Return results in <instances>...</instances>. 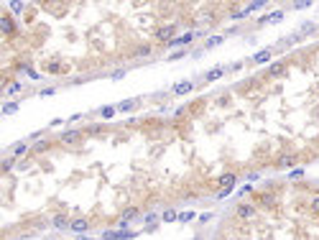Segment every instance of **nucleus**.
Segmentation results:
<instances>
[{
    "mask_svg": "<svg viewBox=\"0 0 319 240\" xmlns=\"http://www.w3.org/2000/svg\"><path fill=\"white\" fill-rule=\"evenodd\" d=\"M281 18H283V10H276L273 15H265V18H260V26H263V23H278Z\"/></svg>",
    "mask_w": 319,
    "mask_h": 240,
    "instance_id": "4be33fe9",
    "label": "nucleus"
},
{
    "mask_svg": "<svg viewBox=\"0 0 319 240\" xmlns=\"http://www.w3.org/2000/svg\"><path fill=\"white\" fill-rule=\"evenodd\" d=\"M15 161H18V159H15V156H8V159H3V166H0V171H3V176L13 169V166H15Z\"/></svg>",
    "mask_w": 319,
    "mask_h": 240,
    "instance_id": "aec40b11",
    "label": "nucleus"
},
{
    "mask_svg": "<svg viewBox=\"0 0 319 240\" xmlns=\"http://www.w3.org/2000/svg\"><path fill=\"white\" fill-rule=\"evenodd\" d=\"M49 149H51V141H39V143H36V146H33V149H31V151H33V154H46Z\"/></svg>",
    "mask_w": 319,
    "mask_h": 240,
    "instance_id": "b1692460",
    "label": "nucleus"
},
{
    "mask_svg": "<svg viewBox=\"0 0 319 240\" xmlns=\"http://www.w3.org/2000/svg\"><path fill=\"white\" fill-rule=\"evenodd\" d=\"M161 220H164V223H174V220H179V212H176V210H164L161 212Z\"/></svg>",
    "mask_w": 319,
    "mask_h": 240,
    "instance_id": "412c9836",
    "label": "nucleus"
},
{
    "mask_svg": "<svg viewBox=\"0 0 319 240\" xmlns=\"http://www.w3.org/2000/svg\"><path fill=\"white\" fill-rule=\"evenodd\" d=\"M209 217H212V212H202L199 215V223H209Z\"/></svg>",
    "mask_w": 319,
    "mask_h": 240,
    "instance_id": "2f4dec72",
    "label": "nucleus"
},
{
    "mask_svg": "<svg viewBox=\"0 0 319 240\" xmlns=\"http://www.w3.org/2000/svg\"><path fill=\"white\" fill-rule=\"evenodd\" d=\"M156 220H161V215H156V212H148V215H146V225H148V223L153 225Z\"/></svg>",
    "mask_w": 319,
    "mask_h": 240,
    "instance_id": "c85d7f7f",
    "label": "nucleus"
},
{
    "mask_svg": "<svg viewBox=\"0 0 319 240\" xmlns=\"http://www.w3.org/2000/svg\"><path fill=\"white\" fill-rule=\"evenodd\" d=\"M79 240H92V238H79Z\"/></svg>",
    "mask_w": 319,
    "mask_h": 240,
    "instance_id": "f704fd0d",
    "label": "nucleus"
},
{
    "mask_svg": "<svg viewBox=\"0 0 319 240\" xmlns=\"http://www.w3.org/2000/svg\"><path fill=\"white\" fill-rule=\"evenodd\" d=\"M307 212H309L312 217L319 220V194H312V197H309V202H307Z\"/></svg>",
    "mask_w": 319,
    "mask_h": 240,
    "instance_id": "f8f14e48",
    "label": "nucleus"
},
{
    "mask_svg": "<svg viewBox=\"0 0 319 240\" xmlns=\"http://www.w3.org/2000/svg\"><path fill=\"white\" fill-rule=\"evenodd\" d=\"M194 87H197V82L184 80V82H179V84H174V87H171V95H187V92H191Z\"/></svg>",
    "mask_w": 319,
    "mask_h": 240,
    "instance_id": "1a4fd4ad",
    "label": "nucleus"
},
{
    "mask_svg": "<svg viewBox=\"0 0 319 240\" xmlns=\"http://www.w3.org/2000/svg\"><path fill=\"white\" fill-rule=\"evenodd\" d=\"M296 161H299V156H294V154L291 156H281V159H276V166H281V169H283V166H294Z\"/></svg>",
    "mask_w": 319,
    "mask_h": 240,
    "instance_id": "6ab92c4d",
    "label": "nucleus"
},
{
    "mask_svg": "<svg viewBox=\"0 0 319 240\" xmlns=\"http://www.w3.org/2000/svg\"><path fill=\"white\" fill-rule=\"evenodd\" d=\"M271 54H273L271 49H263V51H258L255 57L251 59V64H263V62H268V59H271Z\"/></svg>",
    "mask_w": 319,
    "mask_h": 240,
    "instance_id": "f3484780",
    "label": "nucleus"
},
{
    "mask_svg": "<svg viewBox=\"0 0 319 240\" xmlns=\"http://www.w3.org/2000/svg\"><path fill=\"white\" fill-rule=\"evenodd\" d=\"M138 102H140V100H126V102H120V105H118V110H123V113H128V110H133Z\"/></svg>",
    "mask_w": 319,
    "mask_h": 240,
    "instance_id": "a878e982",
    "label": "nucleus"
},
{
    "mask_svg": "<svg viewBox=\"0 0 319 240\" xmlns=\"http://www.w3.org/2000/svg\"><path fill=\"white\" fill-rule=\"evenodd\" d=\"M225 75V67H215V69H209L207 75H204V82H215V80H220Z\"/></svg>",
    "mask_w": 319,
    "mask_h": 240,
    "instance_id": "dca6fc26",
    "label": "nucleus"
},
{
    "mask_svg": "<svg viewBox=\"0 0 319 240\" xmlns=\"http://www.w3.org/2000/svg\"><path fill=\"white\" fill-rule=\"evenodd\" d=\"M283 72H286V62H276V64L268 67V72H265V75H268V77H281Z\"/></svg>",
    "mask_w": 319,
    "mask_h": 240,
    "instance_id": "4468645a",
    "label": "nucleus"
},
{
    "mask_svg": "<svg viewBox=\"0 0 319 240\" xmlns=\"http://www.w3.org/2000/svg\"><path fill=\"white\" fill-rule=\"evenodd\" d=\"M138 215H140V207H138V205H128L126 210H123V223H120V225H128L130 220H135Z\"/></svg>",
    "mask_w": 319,
    "mask_h": 240,
    "instance_id": "9d476101",
    "label": "nucleus"
},
{
    "mask_svg": "<svg viewBox=\"0 0 319 240\" xmlns=\"http://www.w3.org/2000/svg\"><path fill=\"white\" fill-rule=\"evenodd\" d=\"M251 197H253V202H255L258 207L268 210V212H276V210H278V202H281V197H278V184H265V189L253 192Z\"/></svg>",
    "mask_w": 319,
    "mask_h": 240,
    "instance_id": "f257e3e1",
    "label": "nucleus"
},
{
    "mask_svg": "<svg viewBox=\"0 0 319 240\" xmlns=\"http://www.w3.org/2000/svg\"><path fill=\"white\" fill-rule=\"evenodd\" d=\"M235 184H238V174L235 171H227V174H220V179L215 181V187L225 189V187H235Z\"/></svg>",
    "mask_w": 319,
    "mask_h": 240,
    "instance_id": "6e6552de",
    "label": "nucleus"
},
{
    "mask_svg": "<svg viewBox=\"0 0 319 240\" xmlns=\"http://www.w3.org/2000/svg\"><path fill=\"white\" fill-rule=\"evenodd\" d=\"M240 69H243V62H235L233 67H230V72H240Z\"/></svg>",
    "mask_w": 319,
    "mask_h": 240,
    "instance_id": "72a5a7b5",
    "label": "nucleus"
},
{
    "mask_svg": "<svg viewBox=\"0 0 319 240\" xmlns=\"http://www.w3.org/2000/svg\"><path fill=\"white\" fill-rule=\"evenodd\" d=\"M49 223L54 225L57 230L66 233L69 228H72V217H69V212H66V210H62V212H57V215H51V220H49Z\"/></svg>",
    "mask_w": 319,
    "mask_h": 240,
    "instance_id": "20e7f679",
    "label": "nucleus"
},
{
    "mask_svg": "<svg viewBox=\"0 0 319 240\" xmlns=\"http://www.w3.org/2000/svg\"><path fill=\"white\" fill-rule=\"evenodd\" d=\"M194 217H197V215H194L191 210L189 212H179V223H189V220H194Z\"/></svg>",
    "mask_w": 319,
    "mask_h": 240,
    "instance_id": "bb28decb",
    "label": "nucleus"
},
{
    "mask_svg": "<svg viewBox=\"0 0 319 240\" xmlns=\"http://www.w3.org/2000/svg\"><path fill=\"white\" fill-rule=\"evenodd\" d=\"M28 151H31V146H28L26 141H21V143H15L13 149H10V156L18 159V156H23V154H28Z\"/></svg>",
    "mask_w": 319,
    "mask_h": 240,
    "instance_id": "2eb2a0df",
    "label": "nucleus"
},
{
    "mask_svg": "<svg viewBox=\"0 0 319 240\" xmlns=\"http://www.w3.org/2000/svg\"><path fill=\"white\" fill-rule=\"evenodd\" d=\"M100 133H108V125H105V123H90V125H84V136H100Z\"/></svg>",
    "mask_w": 319,
    "mask_h": 240,
    "instance_id": "9b49d317",
    "label": "nucleus"
},
{
    "mask_svg": "<svg viewBox=\"0 0 319 240\" xmlns=\"http://www.w3.org/2000/svg\"><path fill=\"white\" fill-rule=\"evenodd\" d=\"M151 54H153V46H151V44H138V46L133 49L130 57H151Z\"/></svg>",
    "mask_w": 319,
    "mask_h": 240,
    "instance_id": "ddd939ff",
    "label": "nucleus"
},
{
    "mask_svg": "<svg viewBox=\"0 0 319 240\" xmlns=\"http://www.w3.org/2000/svg\"><path fill=\"white\" fill-rule=\"evenodd\" d=\"M90 228H92V220L90 217H72V228H69V230L82 235V233H87Z\"/></svg>",
    "mask_w": 319,
    "mask_h": 240,
    "instance_id": "0eeeda50",
    "label": "nucleus"
},
{
    "mask_svg": "<svg viewBox=\"0 0 319 240\" xmlns=\"http://www.w3.org/2000/svg\"><path fill=\"white\" fill-rule=\"evenodd\" d=\"M301 31H312V33H314V31H317V26H314V23H309V21H307V23H304V26H301Z\"/></svg>",
    "mask_w": 319,
    "mask_h": 240,
    "instance_id": "7c9ffc66",
    "label": "nucleus"
},
{
    "mask_svg": "<svg viewBox=\"0 0 319 240\" xmlns=\"http://www.w3.org/2000/svg\"><path fill=\"white\" fill-rule=\"evenodd\" d=\"M225 41V36H209V39L204 41V49H215V46H220Z\"/></svg>",
    "mask_w": 319,
    "mask_h": 240,
    "instance_id": "5701e85b",
    "label": "nucleus"
},
{
    "mask_svg": "<svg viewBox=\"0 0 319 240\" xmlns=\"http://www.w3.org/2000/svg\"><path fill=\"white\" fill-rule=\"evenodd\" d=\"M233 217L243 220V223H251L253 217H258V205L251 199V202H238L235 210H233Z\"/></svg>",
    "mask_w": 319,
    "mask_h": 240,
    "instance_id": "f03ea898",
    "label": "nucleus"
},
{
    "mask_svg": "<svg viewBox=\"0 0 319 240\" xmlns=\"http://www.w3.org/2000/svg\"><path fill=\"white\" fill-rule=\"evenodd\" d=\"M44 72H46V75H64L66 67H64L62 57H54V59H49V62L44 64Z\"/></svg>",
    "mask_w": 319,
    "mask_h": 240,
    "instance_id": "423d86ee",
    "label": "nucleus"
},
{
    "mask_svg": "<svg viewBox=\"0 0 319 240\" xmlns=\"http://www.w3.org/2000/svg\"><path fill=\"white\" fill-rule=\"evenodd\" d=\"M115 110H118V107H110V105H108V107H100V113H97V115H100L102 120H110V118L115 115Z\"/></svg>",
    "mask_w": 319,
    "mask_h": 240,
    "instance_id": "393cba45",
    "label": "nucleus"
},
{
    "mask_svg": "<svg viewBox=\"0 0 319 240\" xmlns=\"http://www.w3.org/2000/svg\"><path fill=\"white\" fill-rule=\"evenodd\" d=\"M49 240H59V238H49Z\"/></svg>",
    "mask_w": 319,
    "mask_h": 240,
    "instance_id": "c9c22d12",
    "label": "nucleus"
},
{
    "mask_svg": "<svg viewBox=\"0 0 319 240\" xmlns=\"http://www.w3.org/2000/svg\"><path fill=\"white\" fill-rule=\"evenodd\" d=\"M184 54H187V51H176V54H171V57H169V59H171V62H174V59H182V57H184Z\"/></svg>",
    "mask_w": 319,
    "mask_h": 240,
    "instance_id": "473e14b6",
    "label": "nucleus"
},
{
    "mask_svg": "<svg viewBox=\"0 0 319 240\" xmlns=\"http://www.w3.org/2000/svg\"><path fill=\"white\" fill-rule=\"evenodd\" d=\"M230 192H233V187H225V189H220V192H217V197H215V199H225V197H230Z\"/></svg>",
    "mask_w": 319,
    "mask_h": 240,
    "instance_id": "cd10ccee",
    "label": "nucleus"
},
{
    "mask_svg": "<svg viewBox=\"0 0 319 240\" xmlns=\"http://www.w3.org/2000/svg\"><path fill=\"white\" fill-rule=\"evenodd\" d=\"M82 136H84V131H64L59 136V143L62 146H79L82 143Z\"/></svg>",
    "mask_w": 319,
    "mask_h": 240,
    "instance_id": "39448f33",
    "label": "nucleus"
},
{
    "mask_svg": "<svg viewBox=\"0 0 319 240\" xmlns=\"http://www.w3.org/2000/svg\"><path fill=\"white\" fill-rule=\"evenodd\" d=\"M174 33H176V26H174V23H164V26H158V28L153 31V39H156L158 44H171V41H174Z\"/></svg>",
    "mask_w": 319,
    "mask_h": 240,
    "instance_id": "7ed1b4c3",
    "label": "nucleus"
},
{
    "mask_svg": "<svg viewBox=\"0 0 319 240\" xmlns=\"http://www.w3.org/2000/svg\"><path fill=\"white\" fill-rule=\"evenodd\" d=\"M301 176H304V171H301V169H296V171H291V174H289V179H294V181H296V179H301Z\"/></svg>",
    "mask_w": 319,
    "mask_h": 240,
    "instance_id": "c756f323",
    "label": "nucleus"
},
{
    "mask_svg": "<svg viewBox=\"0 0 319 240\" xmlns=\"http://www.w3.org/2000/svg\"><path fill=\"white\" fill-rule=\"evenodd\" d=\"M3 33L8 36V39H10V36H15V26H13V18L10 15H3Z\"/></svg>",
    "mask_w": 319,
    "mask_h": 240,
    "instance_id": "a211bd4d",
    "label": "nucleus"
}]
</instances>
